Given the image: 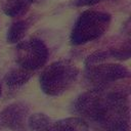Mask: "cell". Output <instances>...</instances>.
Instances as JSON below:
<instances>
[{"instance_id":"277c9868","label":"cell","mask_w":131,"mask_h":131,"mask_svg":"<svg viewBox=\"0 0 131 131\" xmlns=\"http://www.w3.org/2000/svg\"><path fill=\"white\" fill-rule=\"evenodd\" d=\"M48 58V49L44 42L38 38L21 41L16 46L15 59L19 68L32 72L45 64Z\"/></svg>"},{"instance_id":"7c38bea8","label":"cell","mask_w":131,"mask_h":131,"mask_svg":"<svg viewBox=\"0 0 131 131\" xmlns=\"http://www.w3.org/2000/svg\"><path fill=\"white\" fill-rule=\"evenodd\" d=\"M28 124L31 131H50L53 123L45 114L37 113L29 117Z\"/></svg>"},{"instance_id":"ba28073f","label":"cell","mask_w":131,"mask_h":131,"mask_svg":"<svg viewBox=\"0 0 131 131\" xmlns=\"http://www.w3.org/2000/svg\"><path fill=\"white\" fill-rule=\"evenodd\" d=\"M50 131H88V125L81 118H67L53 123Z\"/></svg>"},{"instance_id":"8fae6325","label":"cell","mask_w":131,"mask_h":131,"mask_svg":"<svg viewBox=\"0 0 131 131\" xmlns=\"http://www.w3.org/2000/svg\"><path fill=\"white\" fill-rule=\"evenodd\" d=\"M31 3L28 0H6L3 5V11L10 17L21 16L30 9Z\"/></svg>"},{"instance_id":"6da1fadb","label":"cell","mask_w":131,"mask_h":131,"mask_svg":"<svg viewBox=\"0 0 131 131\" xmlns=\"http://www.w3.org/2000/svg\"><path fill=\"white\" fill-rule=\"evenodd\" d=\"M97 123L104 131H130L128 95L124 91L104 89L103 104Z\"/></svg>"},{"instance_id":"9c48e42d","label":"cell","mask_w":131,"mask_h":131,"mask_svg":"<svg viewBox=\"0 0 131 131\" xmlns=\"http://www.w3.org/2000/svg\"><path fill=\"white\" fill-rule=\"evenodd\" d=\"M32 77V72L26 71L21 68L10 70L5 76V83L9 88H18L26 84Z\"/></svg>"},{"instance_id":"5bb4252c","label":"cell","mask_w":131,"mask_h":131,"mask_svg":"<svg viewBox=\"0 0 131 131\" xmlns=\"http://www.w3.org/2000/svg\"><path fill=\"white\" fill-rule=\"evenodd\" d=\"M101 1H104V0H76L75 5L76 6H91Z\"/></svg>"},{"instance_id":"52a82bcc","label":"cell","mask_w":131,"mask_h":131,"mask_svg":"<svg viewBox=\"0 0 131 131\" xmlns=\"http://www.w3.org/2000/svg\"><path fill=\"white\" fill-rule=\"evenodd\" d=\"M29 113L28 106L23 102H14L0 112V127L13 131H21L25 127Z\"/></svg>"},{"instance_id":"5b68a950","label":"cell","mask_w":131,"mask_h":131,"mask_svg":"<svg viewBox=\"0 0 131 131\" xmlns=\"http://www.w3.org/2000/svg\"><path fill=\"white\" fill-rule=\"evenodd\" d=\"M129 70L119 63H98L88 67L86 72L87 82L93 86L92 89H105V87L118 80L128 78Z\"/></svg>"},{"instance_id":"7a4b0ae2","label":"cell","mask_w":131,"mask_h":131,"mask_svg":"<svg viewBox=\"0 0 131 131\" xmlns=\"http://www.w3.org/2000/svg\"><path fill=\"white\" fill-rule=\"evenodd\" d=\"M78 75L79 69L71 60H57L49 64L40 75V87L47 95L58 96L72 87Z\"/></svg>"},{"instance_id":"8992f818","label":"cell","mask_w":131,"mask_h":131,"mask_svg":"<svg viewBox=\"0 0 131 131\" xmlns=\"http://www.w3.org/2000/svg\"><path fill=\"white\" fill-rule=\"evenodd\" d=\"M104 89H90L80 94L74 102V112L84 119L97 123L103 103Z\"/></svg>"},{"instance_id":"30bf717a","label":"cell","mask_w":131,"mask_h":131,"mask_svg":"<svg viewBox=\"0 0 131 131\" xmlns=\"http://www.w3.org/2000/svg\"><path fill=\"white\" fill-rule=\"evenodd\" d=\"M30 26L31 23L29 19H21L13 23L7 31V35H6L7 42L11 44L18 43L20 40H23V38L27 34Z\"/></svg>"},{"instance_id":"2e32d148","label":"cell","mask_w":131,"mask_h":131,"mask_svg":"<svg viewBox=\"0 0 131 131\" xmlns=\"http://www.w3.org/2000/svg\"><path fill=\"white\" fill-rule=\"evenodd\" d=\"M0 95H1V83H0Z\"/></svg>"},{"instance_id":"4fadbf2b","label":"cell","mask_w":131,"mask_h":131,"mask_svg":"<svg viewBox=\"0 0 131 131\" xmlns=\"http://www.w3.org/2000/svg\"><path fill=\"white\" fill-rule=\"evenodd\" d=\"M110 56V53L108 51H96L94 53H92L91 55H89L86 60H85V64L88 67H91V66H95V64H98L100 63L101 61L105 60L106 58H108Z\"/></svg>"},{"instance_id":"3957f363","label":"cell","mask_w":131,"mask_h":131,"mask_svg":"<svg viewBox=\"0 0 131 131\" xmlns=\"http://www.w3.org/2000/svg\"><path fill=\"white\" fill-rule=\"evenodd\" d=\"M111 15L97 10H85L76 20L71 33V42L82 45L99 38L108 29Z\"/></svg>"},{"instance_id":"9a60e30c","label":"cell","mask_w":131,"mask_h":131,"mask_svg":"<svg viewBox=\"0 0 131 131\" xmlns=\"http://www.w3.org/2000/svg\"><path fill=\"white\" fill-rule=\"evenodd\" d=\"M28 1H29V2H30V3H31V4H32V3H33V2H35V1H37V0H28Z\"/></svg>"}]
</instances>
